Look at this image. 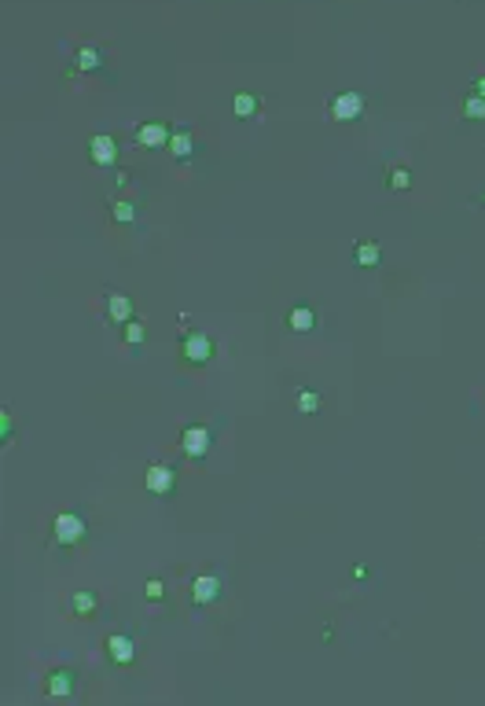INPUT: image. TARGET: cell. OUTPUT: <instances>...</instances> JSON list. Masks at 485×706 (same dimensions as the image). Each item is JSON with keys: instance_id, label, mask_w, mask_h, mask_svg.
Instances as JSON below:
<instances>
[{"instance_id": "52a82bcc", "label": "cell", "mask_w": 485, "mask_h": 706, "mask_svg": "<svg viewBox=\"0 0 485 706\" xmlns=\"http://www.w3.org/2000/svg\"><path fill=\"white\" fill-rule=\"evenodd\" d=\"M85 537V519L74 515V511H63L56 515V541L59 544H78Z\"/></svg>"}, {"instance_id": "2e32d148", "label": "cell", "mask_w": 485, "mask_h": 706, "mask_svg": "<svg viewBox=\"0 0 485 706\" xmlns=\"http://www.w3.org/2000/svg\"><path fill=\"white\" fill-rule=\"evenodd\" d=\"M144 335H147V331H144V324H140V320H129V324H125V342H129V346H140V342H144Z\"/></svg>"}, {"instance_id": "9a60e30c", "label": "cell", "mask_w": 485, "mask_h": 706, "mask_svg": "<svg viewBox=\"0 0 485 706\" xmlns=\"http://www.w3.org/2000/svg\"><path fill=\"white\" fill-rule=\"evenodd\" d=\"M111 217L118 221V224H129V221H136V202H114L111 206Z\"/></svg>"}, {"instance_id": "30bf717a", "label": "cell", "mask_w": 485, "mask_h": 706, "mask_svg": "<svg viewBox=\"0 0 485 706\" xmlns=\"http://www.w3.org/2000/svg\"><path fill=\"white\" fill-rule=\"evenodd\" d=\"M353 258H357V265L360 269H375L379 265V258H382V250H379V243H357V250H353Z\"/></svg>"}, {"instance_id": "4fadbf2b", "label": "cell", "mask_w": 485, "mask_h": 706, "mask_svg": "<svg viewBox=\"0 0 485 706\" xmlns=\"http://www.w3.org/2000/svg\"><path fill=\"white\" fill-rule=\"evenodd\" d=\"M463 114L471 118V122H485V96H467V100H463Z\"/></svg>"}, {"instance_id": "6da1fadb", "label": "cell", "mask_w": 485, "mask_h": 706, "mask_svg": "<svg viewBox=\"0 0 485 706\" xmlns=\"http://www.w3.org/2000/svg\"><path fill=\"white\" fill-rule=\"evenodd\" d=\"M210 445H213V434H210V427H199V423H191L180 431V453H184L188 460H202L210 453Z\"/></svg>"}, {"instance_id": "5bb4252c", "label": "cell", "mask_w": 485, "mask_h": 706, "mask_svg": "<svg viewBox=\"0 0 485 706\" xmlns=\"http://www.w3.org/2000/svg\"><path fill=\"white\" fill-rule=\"evenodd\" d=\"M74 63H78V70H96V67H100V52H96L92 45H85V48H78Z\"/></svg>"}, {"instance_id": "3957f363", "label": "cell", "mask_w": 485, "mask_h": 706, "mask_svg": "<svg viewBox=\"0 0 485 706\" xmlns=\"http://www.w3.org/2000/svg\"><path fill=\"white\" fill-rule=\"evenodd\" d=\"M144 486H147V493H155V497H169L177 489V471L169 464H151L144 471Z\"/></svg>"}, {"instance_id": "277c9868", "label": "cell", "mask_w": 485, "mask_h": 706, "mask_svg": "<svg viewBox=\"0 0 485 706\" xmlns=\"http://www.w3.org/2000/svg\"><path fill=\"white\" fill-rule=\"evenodd\" d=\"M360 114H364V96L360 92L346 89V92H338L335 100H331V118H335V122H357Z\"/></svg>"}, {"instance_id": "7a4b0ae2", "label": "cell", "mask_w": 485, "mask_h": 706, "mask_svg": "<svg viewBox=\"0 0 485 706\" xmlns=\"http://www.w3.org/2000/svg\"><path fill=\"white\" fill-rule=\"evenodd\" d=\"M180 350H184V361H188V365H206V361L213 357V342H210L206 331H184Z\"/></svg>"}, {"instance_id": "d6986e66", "label": "cell", "mask_w": 485, "mask_h": 706, "mask_svg": "<svg viewBox=\"0 0 485 706\" xmlns=\"http://www.w3.org/2000/svg\"><path fill=\"white\" fill-rule=\"evenodd\" d=\"M213 592H217V581H213V577H199V581H195V596H199V600H210Z\"/></svg>"}, {"instance_id": "7402d4cb", "label": "cell", "mask_w": 485, "mask_h": 706, "mask_svg": "<svg viewBox=\"0 0 485 706\" xmlns=\"http://www.w3.org/2000/svg\"><path fill=\"white\" fill-rule=\"evenodd\" d=\"M474 92H478V96H485V78H478V81H474Z\"/></svg>"}, {"instance_id": "8fae6325", "label": "cell", "mask_w": 485, "mask_h": 706, "mask_svg": "<svg viewBox=\"0 0 485 706\" xmlns=\"http://www.w3.org/2000/svg\"><path fill=\"white\" fill-rule=\"evenodd\" d=\"M232 111H235V118H254V114H257V96H250V92H235Z\"/></svg>"}, {"instance_id": "ac0fdd59", "label": "cell", "mask_w": 485, "mask_h": 706, "mask_svg": "<svg viewBox=\"0 0 485 706\" xmlns=\"http://www.w3.org/2000/svg\"><path fill=\"white\" fill-rule=\"evenodd\" d=\"M298 409L305 412V416H312V412L320 409V398H316L312 390H301V394H298Z\"/></svg>"}, {"instance_id": "7c38bea8", "label": "cell", "mask_w": 485, "mask_h": 706, "mask_svg": "<svg viewBox=\"0 0 485 706\" xmlns=\"http://www.w3.org/2000/svg\"><path fill=\"white\" fill-rule=\"evenodd\" d=\"M169 151H173L177 158H188L191 151H195V140H191V133H188V129L173 133V140H169Z\"/></svg>"}, {"instance_id": "ffe728a7", "label": "cell", "mask_w": 485, "mask_h": 706, "mask_svg": "<svg viewBox=\"0 0 485 706\" xmlns=\"http://www.w3.org/2000/svg\"><path fill=\"white\" fill-rule=\"evenodd\" d=\"M111 648H114L118 659H129V644H125V640H111Z\"/></svg>"}, {"instance_id": "e0dca14e", "label": "cell", "mask_w": 485, "mask_h": 706, "mask_svg": "<svg viewBox=\"0 0 485 706\" xmlns=\"http://www.w3.org/2000/svg\"><path fill=\"white\" fill-rule=\"evenodd\" d=\"M386 184H390L394 191H405L408 184H412V173H408V169H390V180H386Z\"/></svg>"}, {"instance_id": "44dd1931", "label": "cell", "mask_w": 485, "mask_h": 706, "mask_svg": "<svg viewBox=\"0 0 485 706\" xmlns=\"http://www.w3.org/2000/svg\"><path fill=\"white\" fill-rule=\"evenodd\" d=\"M74 607H78V611H89L92 600H89V596H78V600H74Z\"/></svg>"}, {"instance_id": "ba28073f", "label": "cell", "mask_w": 485, "mask_h": 706, "mask_svg": "<svg viewBox=\"0 0 485 706\" xmlns=\"http://www.w3.org/2000/svg\"><path fill=\"white\" fill-rule=\"evenodd\" d=\"M107 317L114 320V324H129L133 317V298L129 295H107Z\"/></svg>"}, {"instance_id": "9c48e42d", "label": "cell", "mask_w": 485, "mask_h": 706, "mask_svg": "<svg viewBox=\"0 0 485 706\" xmlns=\"http://www.w3.org/2000/svg\"><path fill=\"white\" fill-rule=\"evenodd\" d=\"M287 324L294 331H312V328H316V309H312V306H294V309H290V317H287Z\"/></svg>"}, {"instance_id": "5b68a950", "label": "cell", "mask_w": 485, "mask_h": 706, "mask_svg": "<svg viewBox=\"0 0 485 706\" xmlns=\"http://www.w3.org/2000/svg\"><path fill=\"white\" fill-rule=\"evenodd\" d=\"M169 140H173V133H169L166 122H144L136 129V144L147 147V151H155V147H169Z\"/></svg>"}, {"instance_id": "8992f818", "label": "cell", "mask_w": 485, "mask_h": 706, "mask_svg": "<svg viewBox=\"0 0 485 706\" xmlns=\"http://www.w3.org/2000/svg\"><path fill=\"white\" fill-rule=\"evenodd\" d=\"M89 158L96 166H114L118 162V140L111 133H96L89 140Z\"/></svg>"}]
</instances>
